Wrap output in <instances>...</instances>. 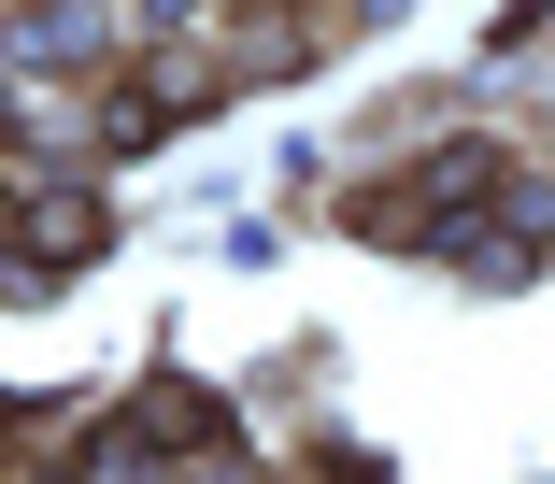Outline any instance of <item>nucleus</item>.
I'll use <instances>...</instances> for the list:
<instances>
[{
    "label": "nucleus",
    "instance_id": "1",
    "mask_svg": "<svg viewBox=\"0 0 555 484\" xmlns=\"http://www.w3.org/2000/svg\"><path fill=\"white\" fill-rule=\"evenodd\" d=\"M29 58H43V72L100 58V0H43V15H29Z\"/></svg>",
    "mask_w": 555,
    "mask_h": 484
},
{
    "label": "nucleus",
    "instance_id": "2",
    "mask_svg": "<svg viewBox=\"0 0 555 484\" xmlns=\"http://www.w3.org/2000/svg\"><path fill=\"white\" fill-rule=\"evenodd\" d=\"M129 428H171V442H214V428H229V413H214L199 385H143V413Z\"/></svg>",
    "mask_w": 555,
    "mask_h": 484
},
{
    "label": "nucleus",
    "instance_id": "3",
    "mask_svg": "<svg viewBox=\"0 0 555 484\" xmlns=\"http://www.w3.org/2000/svg\"><path fill=\"white\" fill-rule=\"evenodd\" d=\"M72 257H100V214L86 200H43V271H72Z\"/></svg>",
    "mask_w": 555,
    "mask_h": 484
},
{
    "label": "nucleus",
    "instance_id": "4",
    "mask_svg": "<svg viewBox=\"0 0 555 484\" xmlns=\"http://www.w3.org/2000/svg\"><path fill=\"white\" fill-rule=\"evenodd\" d=\"M470 186H499V157H485V143H456V157H427V200H470Z\"/></svg>",
    "mask_w": 555,
    "mask_h": 484
},
{
    "label": "nucleus",
    "instance_id": "5",
    "mask_svg": "<svg viewBox=\"0 0 555 484\" xmlns=\"http://www.w3.org/2000/svg\"><path fill=\"white\" fill-rule=\"evenodd\" d=\"M171 15H185V0H143V29H171Z\"/></svg>",
    "mask_w": 555,
    "mask_h": 484
}]
</instances>
